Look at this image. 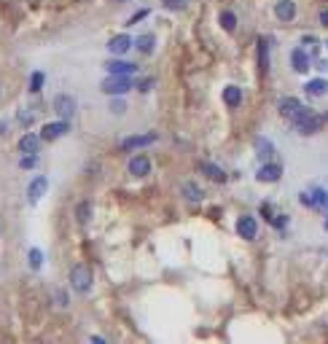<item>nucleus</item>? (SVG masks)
Instances as JSON below:
<instances>
[{
    "label": "nucleus",
    "mask_w": 328,
    "mask_h": 344,
    "mask_svg": "<svg viewBox=\"0 0 328 344\" xmlns=\"http://www.w3.org/2000/svg\"><path fill=\"white\" fill-rule=\"evenodd\" d=\"M92 283H95V275H92V269L87 264H75L70 269V285H73V291L87 293V291H92Z\"/></svg>",
    "instance_id": "1"
},
{
    "label": "nucleus",
    "mask_w": 328,
    "mask_h": 344,
    "mask_svg": "<svg viewBox=\"0 0 328 344\" xmlns=\"http://www.w3.org/2000/svg\"><path fill=\"white\" fill-rule=\"evenodd\" d=\"M291 124H293L296 129H299V135H312V132H317V129H320L323 119H317V116L312 113L309 108H301V111L291 119Z\"/></svg>",
    "instance_id": "2"
},
{
    "label": "nucleus",
    "mask_w": 328,
    "mask_h": 344,
    "mask_svg": "<svg viewBox=\"0 0 328 344\" xmlns=\"http://www.w3.org/2000/svg\"><path fill=\"white\" fill-rule=\"evenodd\" d=\"M132 86H135V83H132L129 75H111V78H105V81H103L100 89H103L105 95H127Z\"/></svg>",
    "instance_id": "3"
},
{
    "label": "nucleus",
    "mask_w": 328,
    "mask_h": 344,
    "mask_svg": "<svg viewBox=\"0 0 328 344\" xmlns=\"http://www.w3.org/2000/svg\"><path fill=\"white\" fill-rule=\"evenodd\" d=\"M51 108H54V113H57L59 119H73L78 105H75L73 95H57V97H54V103H51Z\"/></svg>",
    "instance_id": "4"
},
{
    "label": "nucleus",
    "mask_w": 328,
    "mask_h": 344,
    "mask_svg": "<svg viewBox=\"0 0 328 344\" xmlns=\"http://www.w3.org/2000/svg\"><path fill=\"white\" fill-rule=\"evenodd\" d=\"M70 132V124L67 119H59V121H51V124H43L41 129V140H46V143H51V140H57L62 135H67Z\"/></svg>",
    "instance_id": "5"
},
{
    "label": "nucleus",
    "mask_w": 328,
    "mask_h": 344,
    "mask_svg": "<svg viewBox=\"0 0 328 344\" xmlns=\"http://www.w3.org/2000/svg\"><path fill=\"white\" fill-rule=\"evenodd\" d=\"M46 191H49V178H46V175H35V178H33V183H30V189H27V199H30V205H38Z\"/></svg>",
    "instance_id": "6"
},
{
    "label": "nucleus",
    "mask_w": 328,
    "mask_h": 344,
    "mask_svg": "<svg viewBox=\"0 0 328 344\" xmlns=\"http://www.w3.org/2000/svg\"><path fill=\"white\" fill-rule=\"evenodd\" d=\"M237 234L242 239H256V234H259V223H256L253 215H239L237 218Z\"/></svg>",
    "instance_id": "7"
},
{
    "label": "nucleus",
    "mask_w": 328,
    "mask_h": 344,
    "mask_svg": "<svg viewBox=\"0 0 328 344\" xmlns=\"http://www.w3.org/2000/svg\"><path fill=\"white\" fill-rule=\"evenodd\" d=\"M132 46H135V41H132L127 33H121V35H113L111 41H108V51L116 54V57H124V54L132 49Z\"/></svg>",
    "instance_id": "8"
},
{
    "label": "nucleus",
    "mask_w": 328,
    "mask_h": 344,
    "mask_svg": "<svg viewBox=\"0 0 328 344\" xmlns=\"http://www.w3.org/2000/svg\"><path fill=\"white\" fill-rule=\"evenodd\" d=\"M105 70H108V75H135L137 65L135 62H124V59H111V62H105Z\"/></svg>",
    "instance_id": "9"
},
{
    "label": "nucleus",
    "mask_w": 328,
    "mask_h": 344,
    "mask_svg": "<svg viewBox=\"0 0 328 344\" xmlns=\"http://www.w3.org/2000/svg\"><path fill=\"white\" fill-rule=\"evenodd\" d=\"M148 172H151V159H148L145 153L132 156V159H129V175H135V178H145Z\"/></svg>",
    "instance_id": "10"
},
{
    "label": "nucleus",
    "mask_w": 328,
    "mask_h": 344,
    "mask_svg": "<svg viewBox=\"0 0 328 344\" xmlns=\"http://www.w3.org/2000/svg\"><path fill=\"white\" fill-rule=\"evenodd\" d=\"M259 178L261 183H277L280 178H283V167H280V164H275V161H267L264 164V167L259 169Z\"/></svg>",
    "instance_id": "11"
},
{
    "label": "nucleus",
    "mask_w": 328,
    "mask_h": 344,
    "mask_svg": "<svg viewBox=\"0 0 328 344\" xmlns=\"http://www.w3.org/2000/svg\"><path fill=\"white\" fill-rule=\"evenodd\" d=\"M156 143V132H148V135H132L127 140H121V148L124 151H132V148H143V145H151Z\"/></svg>",
    "instance_id": "12"
},
{
    "label": "nucleus",
    "mask_w": 328,
    "mask_h": 344,
    "mask_svg": "<svg viewBox=\"0 0 328 344\" xmlns=\"http://www.w3.org/2000/svg\"><path fill=\"white\" fill-rule=\"evenodd\" d=\"M301 108H304V105H301L296 97H283V100H280V105H277V111H280V116H283V119H293V116L299 113Z\"/></svg>",
    "instance_id": "13"
},
{
    "label": "nucleus",
    "mask_w": 328,
    "mask_h": 344,
    "mask_svg": "<svg viewBox=\"0 0 328 344\" xmlns=\"http://www.w3.org/2000/svg\"><path fill=\"white\" fill-rule=\"evenodd\" d=\"M275 17L280 22H291L296 17V3L293 0H277L275 3Z\"/></svg>",
    "instance_id": "14"
},
{
    "label": "nucleus",
    "mask_w": 328,
    "mask_h": 344,
    "mask_svg": "<svg viewBox=\"0 0 328 344\" xmlns=\"http://www.w3.org/2000/svg\"><path fill=\"white\" fill-rule=\"evenodd\" d=\"M38 148H41V135L27 132L19 137V153H38Z\"/></svg>",
    "instance_id": "15"
},
{
    "label": "nucleus",
    "mask_w": 328,
    "mask_h": 344,
    "mask_svg": "<svg viewBox=\"0 0 328 344\" xmlns=\"http://www.w3.org/2000/svg\"><path fill=\"white\" fill-rule=\"evenodd\" d=\"M181 194H183L189 202H202V199H205V191H202L194 181H186V183L181 186Z\"/></svg>",
    "instance_id": "16"
},
{
    "label": "nucleus",
    "mask_w": 328,
    "mask_h": 344,
    "mask_svg": "<svg viewBox=\"0 0 328 344\" xmlns=\"http://www.w3.org/2000/svg\"><path fill=\"white\" fill-rule=\"evenodd\" d=\"M304 89H307L309 97H325L328 95V81L325 78H315V81H309Z\"/></svg>",
    "instance_id": "17"
},
{
    "label": "nucleus",
    "mask_w": 328,
    "mask_h": 344,
    "mask_svg": "<svg viewBox=\"0 0 328 344\" xmlns=\"http://www.w3.org/2000/svg\"><path fill=\"white\" fill-rule=\"evenodd\" d=\"M291 62H293V70H296V73H307V70H309V57H307L301 49H293V51H291Z\"/></svg>",
    "instance_id": "18"
},
{
    "label": "nucleus",
    "mask_w": 328,
    "mask_h": 344,
    "mask_svg": "<svg viewBox=\"0 0 328 344\" xmlns=\"http://www.w3.org/2000/svg\"><path fill=\"white\" fill-rule=\"evenodd\" d=\"M223 103L229 108H239V103H242V89L239 86H226L223 89Z\"/></svg>",
    "instance_id": "19"
},
{
    "label": "nucleus",
    "mask_w": 328,
    "mask_h": 344,
    "mask_svg": "<svg viewBox=\"0 0 328 344\" xmlns=\"http://www.w3.org/2000/svg\"><path fill=\"white\" fill-rule=\"evenodd\" d=\"M256 153H259V159L269 161L272 156H275V145H272L267 137H259V140H256Z\"/></svg>",
    "instance_id": "20"
},
{
    "label": "nucleus",
    "mask_w": 328,
    "mask_h": 344,
    "mask_svg": "<svg viewBox=\"0 0 328 344\" xmlns=\"http://www.w3.org/2000/svg\"><path fill=\"white\" fill-rule=\"evenodd\" d=\"M202 172L210 178V181H215V183H226V172L221 167H215V164H210V161H202Z\"/></svg>",
    "instance_id": "21"
},
{
    "label": "nucleus",
    "mask_w": 328,
    "mask_h": 344,
    "mask_svg": "<svg viewBox=\"0 0 328 344\" xmlns=\"http://www.w3.org/2000/svg\"><path fill=\"white\" fill-rule=\"evenodd\" d=\"M135 46H137V51H143V54H153V49H156V38H153V33H143L135 41Z\"/></svg>",
    "instance_id": "22"
},
{
    "label": "nucleus",
    "mask_w": 328,
    "mask_h": 344,
    "mask_svg": "<svg viewBox=\"0 0 328 344\" xmlns=\"http://www.w3.org/2000/svg\"><path fill=\"white\" fill-rule=\"evenodd\" d=\"M259 67H261V73H267V70H269V41H267V38H261V41H259Z\"/></svg>",
    "instance_id": "23"
},
{
    "label": "nucleus",
    "mask_w": 328,
    "mask_h": 344,
    "mask_svg": "<svg viewBox=\"0 0 328 344\" xmlns=\"http://www.w3.org/2000/svg\"><path fill=\"white\" fill-rule=\"evenodd\" d=\"M89 218H92V205H89V202H78V205H75V221L87 223Z\"/></svg>",
    "instance_id": "24"
},
{
    "label": "nucleus",
    "mask_w": 328,
    "mask_h": 344,
    "mask_svg": "<svg viewBox=\"0 0 328 344\" xmlns=\"http://www.w3.org/2000/svg\"><path fill=\"white\" fill-rule=\"evenodd\" d=\"M43 83H46V73H43V70H35V73L30 75V92L38 95V92L43 89Z\"/></svg>",
    "instance_id": "25"
},
{
    "label": "nucleus",
    "mask_w": 328,
    "mask_h": 344,
    "mask_svg": "<svg viewBox=\"0 0 328 344\" xmlns=\"http://www.w3.org/2000/svg\"><path fill=\"white\" fill-rule=\"evenodd\" d=\"M30 269H33V272H38V269H41L43 267V250L41 247H30Z\"/></svg>",
    "instance_id": "26"
},
{
    "label": "nucleus",
    "mask_w": 328,
    "mask_h": 344,
    "mask_svg": "<svg viewBox=\"0 0 328 344\" xmlns=\"http://www.w3.org/2000/svg\"><path fill=\"white\" fill-rule=\"evenodd\" d=\"M221 27L226 33H231L234 27H237V14L234 11H221Z\"/></svg>",
    "instance_id": "27"
},
{
    "label": "nucleus",
    "mask_w": 328,
    "mask_h": 344,
    "mask_svg": "<svg viewBox=\"0 0 328 344\" xmlns=\"http://www.w3.org/2000/svg\"><path fill=\"white\" fill-rule=\"evenodd\" d=\"M35 164H38V153H25V156L19 159V167H22V169H33Z\"/></svg>",
    "instance_id": "28"
},
{
    "label": "nucleus",
    "mask_w": 328,
    "mask_h": 344,
    "mask_svg": "<svg viewBox=\"0 0 328 344\" xmlns=\"http://www.w3.org/2000/svg\"><path fill=\"white\" fill-rule=\"evenodd\" d=\"M261 215L267 218L269 223H272V221H275V218H277V215H275V207H272L269 202H264V205H261Z\"/></svg>",
    "instance_id": "29"
},
{
    "label": "nucleus",
    "mask_w": 328,
    "mask_h": 344,
    "mask_svg": "<svg viewBox=\"0 0 328 344\" xmlns=\"http://www.w3.org/2000/svg\"><path fill=\"white\" fill-rule=\"evenodd\" d=\"M17 121L22 124V127H30V124H33V113H30V111H19L17 113Z\"/></svg>",
    "instance_id": "30"
},
{
    "label": "nucleus",
    "mask_w": 328,
    "mask_h": 344,
    "mask_svg": "<svg viewBox=\"0 0 328 344\" xmlns=\"http://www.w3.org/2000/svg\"><path fill=\"white\" fill-rule=\"evenodd\" d=\"M54 299H57V307H67V304H70V296L62 291V288H59L57 293H54Z\"/></svg>",
    "instance_id": "31"
},
{
    "label": "nucleus",
    "mask_w": 328,
    "mask_h": 344,
    "mask_svg": "<svg viewBox=\"0 0 328 344\" xmlns=\"http://www.w3.org/2000/svg\"><path fill=\"white\" fill-rule=\"evenodd\" d=\"M111 111H113L116 116H121L124 111H127V105H124V100H116V103L111 105Z\"/></svg>",
    "instance_id": "32"
},
{
    "label": "nucleus",
    "mask_w": 328,
    "mask_h": 344,
    "mask_svg": "<svg viewBox=\"0 0 328 344\" xmlns=\"http://www.w3.org/2000/svg\"><path fill=\"white\" fill-rule=\"evenodd\" d=\"M151 86H153V78H143V81L137 83V89L140 92H151Z\"/></svg>",
    "instance_id": "33"
},
{
    "label": "nucleus",
    "mask_w": 328,
    "mask_h": 344,
    "mask_svg": "<svg viewBox=\"0 0 328 344\" xmlns=\"http://www.w3.org/2000/svg\"><path fill=\"white\" fill-rule=\"evenodd\" d=\"M148 14H151V11H148V9H143V11H137V14H135V17H132V19H129V25H137V22H140V19H145V17H148Z\"/></svg>",
    "instance_id": "34"
},
{
    "label": "nucleus",
    "mask_w": 328,
    "mask_h": 344,
    "mask_svg": "<svg viewBox=\"0 0 328 344\" xmlns=\"http://www.w3.org/2000/svg\"><path fill=\"white\" fill-rule=\"evenodd\" d=\"M320 25L328 27V9H325V11H320Z\"/></svg>",
    "instance_id": "35"
},
{
    "label": "nucleus",
    "mask_w": 328,
    "mask_h": 344,
    "mask_svg": "<svg viewBox=\"0 0 328 344\" xmlns=\"http://www.w3.org/2000/svg\"><path fill=\"white\" fill-rule=\"evenodd\" d=\"M6 127H9V124H6V121H0V135H6Z\"/></svg>",
    "instance_id": "36"
},
{
    "label": "nucleus",
    "mask_w": 328,
    "mask_h": 344,
    "mask_svg": "<svg viewBox=\"0 0 328 344\" xmlns=\"http://www.w3.org/2000/svg\"><path fill=\"white\" fill-rule=\"evenodd\" d=\"M325 229H328V221H325Z\"/></svg>",
    "instance_id": "37"
},
{
    "label": "nucleus",
    "mask_w": 328,
    "mask_h": 344,
    "mask_svg": "<svg viewBox=\"0 0 328 344\" xmlns=\"http://www.w3.org/2000/svg\"><path fill=\"white\" fill-rule=\"evenodd\" d=\"M325 46H328V43H325Z\"/></svg>",
    "instance_id": "38"
}]
</instances>
